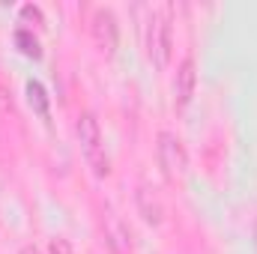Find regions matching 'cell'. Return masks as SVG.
<instances>
[{
  "mask_svg": "<svg viewBox=\"0 0 257 254\" xmlns=\"http://www.w3.org/2000/svg\"><path fill=\"white\" fill-rule=\"evenodd\" d=\"M105 236H108V242H111V248L117 254H128V248H132V233H128V227L120 221V218H108V227H105Z\"/></svg>",
  "mask_w": 257,
  "mask_h": 254,
  "instance_id": "52a82bcc",
  "label": "cell"
},
{
  "mask_svg": "<svg viewBox=\"0 0 257 254\" xmlns=\"http://www.w3.org/2000/svg\"><path fill=\"white\" fill-rule=\"evenodd\" d=\"M254 242H257V227H254Z\"/></svg>",
  "mask_w": 257,
  "mask_h": 254,
  "instance_id": "8fae6325",
  "label": "cell"
},
{
  "mask_svg": "<svg viewBox=\"0 0 257 254\" xmlns=\"http://www.w3.org/2000/svg\"><path fill=\"white\" fill-rule=\"evenodd\" d=\"M75 132H78V141H81L84 159L90 162V168H93L99 177H105V174L111 171V162H108V153H105V135H102L99 120L87 111V114H81V117H78Z\"/></svg>",
  "mask_w": 257,
  "mask_h": 254,
  "instance_id": "6da1fadb",
  "label": "cell"
},
{
  "mask_svg": "<svg viewBox=\"0 0 257 254\" xmlns=\"http://www.w3.org/2000/svg\"><path fill=\"white\" fill-rule=\"evenodd\" d=\"M171 51H174V27H171V15L162 9H153L147 18V54L159 69H168L171 63Z\"/></svg>",
  "mask_w": 257,
  "mask_h": 254,
  "instance_id": "7a4b0ae2",
  "label": "cell"
},
{
  "mask_svg": "<svg viewBox=\"0 0 257 254\" xmlns=\"http://www.w3.org/2000/svg\"><path fill=\"white\" fill-rule=\"evenodd\" d=\"M90 33L96 39V45L105 51V54H114L117 51V42H120V24H117V15L105 6H99L90 18Z\"/></svg>",
  "mask_w": 257,
  "mask_h": 254,
  "instance_id": "277c9868",
  "label": "cell"
},
{
  "mask_svg": "<svg viewBox=\"0 0 257 254\" xmlns=\"http://www.w3.org/2000/svg\"><path fill=\"white\" fill-rule=\"evenodd\" d=\"M135 203H138V209H141L144 221H150V224H159V221H162V203H159V197L147 189V186H141V189H138Z\"/></svg>",
  "mask_w": 257,
  "mask_h": 254,
  "instance_id": "8992f818",
  "label": "cell"
},
{
  "mask_svg": "<svg viewBox=\"0 0 257 254\" xmlns=\"http://www.w3.org/2000/svg\"><path fill=\"white\" fill-rule=\"evenodd\" d=\"M0 150H3V147H0Z\"/></svg>",
  "mask_w": 257,
  "mask_h": 254,
  "instance_id": "7c38bea8",
  "label": "cell"
},
{
  "mask_svg": "<svg viewBox=\"0 0 257 254\" xmlns=\"http://www.w3.org/2000/svg\"><path fill=\"white\" fill-rule=\"evenodd\" d=\"M156 162H159V171L165 174V180H180L189 171V153H186L183 138L168 132V129L159 132V138H156Z\"/></svg>",
  "mask_w": 257,
  "mask_h": 254,
  "instance_id": "3957f363",
  "label": "cell"
},
{
  "mask_svg": "<svg viewBox=\"0 0 257 254\" xmlns=\"http://www.w3.org/2000/svg\"><path fill=\"white\" fill-rule=\"evenodd\" d=\"M194 90H197V63H194L192 54H186L177 66V75H174V102H177V108H186L192 102Z\"/></svg>",
  "mask_w": 257,
  "mask_h": 254,
  "instance_id": "5b68a950",
  "label": "cell"
},
{
  "mask_svg": "<svg viewBox=\"0 0 257 254\" xmlns=\"http://www.w3.org/2000/svg\"><path fill=\"white\" fill-rule=\"evenodd\" d=\"M48 254H75V251H72L69 239H63V236H54V239L48 242Z\"/></svg>",
  "mask_w": 257,
  "mask_h": 254,
  "instance_id": "9c48e42d",
  "label": "cell"
},
{
  "mask_svg": "<svg viewBox=\"0 0 257 254\" xmlns=\"http://www.w3.org/2000/svg\"><path fill=\"white\" fill-rule=\"evenodd\" d=\"M27 99H30V105H36V111L42 117L48 114V99H45V90L39 81H27Z\"/></svg>",
  "mask_w": 257,
  "mask_h": 254,
  "instance_id": "ba28073f",
  "label": "cell"
},
{
  "mask_svg": "<svg viewBox=\"0 0 257 254\" xmlns=\"http://www.w3.org/2000/svg\"><path fill=\"white\" fill-rule=\"evenodd\" d=\"M21 254H42V251H39L36 245H24V248H21Z\"/></svg>",
  "mask_w": 257,
  "mask_h": 254,
  "instance_id": "30bf717a",
  "label": "cell"
}]
</instances>
